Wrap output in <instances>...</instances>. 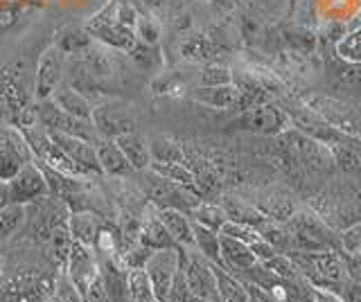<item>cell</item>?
Wrapping results in <instances>:
<instances>
[{"mask_svg":"<svg viewBox=\"0 0 361 302\" xmlns=\"http://www.w3.org/2000/svg\"><path fill=\"white\" fill-rule=\"evenodd\" d=\"M34 120H37V125H41L45 131L63 133V136H73V138L88 140V142L99 140L93 120L63 113L52 99H41V102L37 104V108H34Z\"/></svg>","mask_w":361,"mask_h":302,"instance_id":"obj_1","label":"cell"},{"mask_svg":"<svg viewBox=\"0 0 361 302\" xmlns=\"http://www.w3.org/2000/svg\"><path fill=\"white\" fill-rule=\"evenodd\" d=\"M142 189H145L147 199H149V203L156 210L174 208V210H183L190 215V212L201 203L197 192H192V189H188L183 185H176L172 181H167V178L158 176L152 170H147V174L142 178Z\"/></svg>","mask_w":361,"mask_h":302,"instance_id":"obj_2","label":"cell"},{"mask_svg":"<svg viewBox=\"0 0 361 302\" xmlns=\"http://www.w3.org/2000/svg\"><path fill=\"white\" fill-rule=\"evenodd\" d=\"M192 246H178L180 268H183L188 287L192 296L201 302H210L217 298V279H214V268L208 257H203L199 251L192 253Z\"/></svg>","mask_w":361,"mask_h":302,"instance_id":"obj_3","label":"cell"},{"mask_svg":"<svg viewBox=\"0 0 361 302\" xmlns=\"http://www.w3.org/2000/svg\"><path fill=\"white\" fill-rule=\"evenodd\" d=\"M86 30H88L90 37H95V39L109 43V46H113V48H120V50H131L135 43H138L135 41L138 37L133 34V30L120 23L116 3L106 5L99 14H95L93 18H90Z\"/></svg>","mask_w":361,"mask_h":302,"instance_id":"obj_4","label":"cell"},{"mask_svg":"<svg viewBox=\"0 0 361 302\" xmlns=\"http://www.w3.org/2000/svg\"><path fill=\"white\" fill-rule=\"evenodd\" d=\"M7 187H9V201L16 206H27L50 194L45 174L34 161L23 165L20 172L11 178V181H7Z\"/></svg>","mask_w":361,"mask_h":302,"instance_id":"obj_5","label":"cell"},{"mask_svg":"<svg viewBox=\"0 0 361 302\" xmlns=\"http://www.w3.org/2000/svg\"><path fill=\"white\" fill-rule=\"evenodd\" d=\"M178 264H180L178 246L176 248H163V251L152 253L149 262H147V266H145V271H147V275H149L156 302L167 300L169 289H172V282H174V275L178 271Z\"/></svg>","mask_w":361,"mask_h":302,"instance_id":"obj_6","label":"cell"},{"mask_svg":"<svg viewBox=\"0 0 361 302\" xmlns=\"http://www.w3.org/2000/svg\"><path fill=\"white\" fill-rule=\"evenodd\" d=\"M63 268L68 271V275H71V279L77 284V289L82 291V296H84L86 289L99 277V260H97L95 248H88V246L73 241Z\"/></svg>","mask_w":361,"mask_h":302,"instance_id":"obj_7","label":"cell"},{"mask_svg":"<svg viewBox=\"0 0 361 302\" xmlns=\"http://www.w3.org/2000/svg\"><path fill=\"white\" fill-rule=\"evenodd\" d=\"M63 50L59 46H50L41 54L39 65H37V80H34V95L41 99H50L52 93L61 86L63 77Z\"/></svg>","mask_w":361,"mask_h":302,"instance_id":"obj_8","label":"cell"},{"mask_svg":"<svg viewBox=\"0 0 361 302\" xmlns=\"http://www.w3.org/2000/svg\"><path fill=\"white\" fill-rule=\"evenodd\" d=\"M314 111L319 115H323L334 129L361 133V111L353 104L341 102V99H332V97H316Z\"/></svg>","mask_w":361,"mask_h":302,"instance_id":"obj_9","label":"cell"},{"mask_svg":"<svg viewBox=\"0 0 361 302\" xmlns=\"http://www.w3.org/2000/svg\"><path fill=\"white\" fill-rule=\"evenodd\" d=\"M48 136L52 138V142L56 144V147L71 156V158L79 167H82L88 176H102V167H99V161H97L95 142L79 140V138L63 136V133H52V131H48Z\"/></svg>","mask_w":361,"mask_h":302,"instance_id":"obj_10","label":"cell"},{"mask_svg":"<svg viewBox=\"0 0 361 302\" xmlns=\"http://www.w3.org/2000/svg\"><path fill=\"white\" fill-rule=\"evenodd\" d=\"M242 127L255 133H264V136H276L287 125V118L280 108L274 104H259L251 111H244L242 115Z\"/></svg>","mask_w":361,"mask_h":302,"instance_id":"obj_11","label":"cell"},{"mask_svg":"<svg viewBox=\"0 0 361 302\" xmlns=\"http://www.w3.org/2000/svg\"><path fill=\"white\" fill-rule=\"evenodd\" d=\"M97 260H99V277L109 291L111 302H131L129 284H127L129 271L122 266V262L118 257H97Z\"/></svg>","mask_w":361,"mask_h":302,"instance_id":"obj_12","label":"cell"},{"mask_svg":"<svg viewBox=\"0 0 361 302\" xmlns=\"http://www.w3.org/2000/svg\"><path fill=\"white\" fill-rule=\"evenodd\" d=\"M90 120H93V125L97 129L99 140H116L122 133L133 131V122L113 106L93 108V118Z\"/></svg>","mask_w":361,"mask_h":302,"instance_id":"obj_13","label":"cell"},{"mask_svg":"<svg viewBox=\"0 0 361 302\" xmlns=\"http://www.w3.org/2000/svg\"><path fill=\"white\" fill-rule=\"evenodd\" d=\"M95 151H97V161L102 167V174L106 176H129L135 170L131 163L127 161V156L122 153L116 140H97L95 142Z\"/></svg>","mask_w":361,"mask_h":302,"instance_id":"obj_14","label":"cell"},{"mask_svg":"<svg viewBox=\"0 0 361 302\" xmlns=\"http://www.w3.org/2000/svg\"><path fill=\"white\" fill-rule=\"evenodd\" d=\"M221 262L226 271H248V268L259 264L251 251V246L240 239L224 237V234H221Z\"/></svg>","mask_w":361,"mask_h":302,"instance_id":"obj_15","label":"cell"},{"mask_svg":"<svg viewBox=\"0 0 361 302\" xmlns=\"http://www.w3.org/2000/svg\"><path fill=\"white\" fill-rule=\"evenodd\" d=\"M138 241L152 251H163V248H176V241L172 239V234L167 232L165 223L158 217V210L154 215H147L140 219V232H138Z\"/></svg>","mask_w":361,"mask_h":302,"instance_id":"obj_16","label":"cell"},{"mask_svg":"<svg viewBox=\"0 0 361 302\" xmlns=\"http://www.w3.org/2000/svg\"><path fill=\"white\" fill-rule=\"evenodd\" d=\"M116 142H118V147L122 149V153L127 156V161L131 163V167L135 172L149 170L152 151H149V144H147V140L140 136V133H135V131L122 133V136L116 138Z\"/></svg>","mask_w":361,"mask_h":302,"instance_id":"obj_17","label":"cell"},{"mask_svg":"<svg viewBox=\"0 0 361 302\" xmlns=\"http://www.w3.org/2000/svg\"><path fill=\"white\" fill-rule=\"evenodd\" d=\"M66 226H68V232H71L73 241L82 244V246H88V248H95L99 226H97V219H95L93 212H86V210L71 212V217H68Z\"/></svg>","mask_w":361,"mask_h":302,"instance_id":"obj_18","label":"cell"},{"mask_svg":"<svg viewBox=\"0 0 361 302\" xmlns=\"http://www.w3.org/2000/svg\"><path fill=\"white\" fill-rule=\"evenodd\" d=\"M158 217L165 223L167 232L172 234L176 246H195V232H192V219L183 210H158Z\"/></svg>","mask_w":361,"mask_h":302,"instance_id":"obj_19","label":"cell"},{"mask_svg":"<svg viewBox=\"0 0 361 302\" xmlns=\"http://www.w3.org/2000/svg\"><path fill=\"white\" fill-rule=\"evenodd\" d=\"M192 99L203 106L210 108H231L240 99V88H235L233 84L226 86H201L192 93Z\"/></svg>","mask_w":361,"mask_h":302,"instance_id":"obj_20","label":"cell"},{"mask_svg":"<svg viewBox=\"0 0 361 302\" xmlns=\"http://www.w3.org/2000/svg\"><path fill=\"white\" fill-rule=\"evenodd\" d=\"M50 99L63 111V113H71V115H77V118H86V120L93 118V106H90V102L82 93H77L75 88H71V86H59L52 93Z\"/></svg>","mask_w":361,"mask_h":302,"instance_id":"obj_21","label":"cell"},{"mask_svg":"<svg viewBox=\"0 0 361 302\" xmlns=\"http://www.w3.org/2000/svg\"><path fill=\"white\" fill-rule=\"evenodd\" d=\"M212 268H214V279H217V296L221 302H248V291L242 279H237L224 266L212 264Z\"/></svg>","mask_w":361,"mask_h":302,"instance_id":"obj_22","label":"cell"},{"mask_svg":"<svg viewBox=\"0 0 361 302\" xmlns=\"http://www.w3.org/2000/svg\"><path fill=\"white\" fill-rule=\"evenodd\" d=\"M192 232H195L197 251L203 257H208L212 264L224 266V262H221V234L206 228V226H201V223H197V221H192Z\"/></svg>","mask_w":361,"mask_h":302,"instance_id":"obj_23","label":"cell"},{"mask_svg":"<svg viewBox=\"0 0 361 302\" xmlns=\"http://www.w3.org/2000/svg\"><path fill=\"white\" fill-rule=\"evenodd\" d=\"M149 170L156 172L158 176L167 178V181H172L176 185H183L192 192H197V176L195 172L190 170L185 163H161V161H152Z\"/></svg>","mask_w":361,"mask_h":302,"instance_id":"obj_24","label":"cell"},{"mask_svg":"<svg viewBox=\"0 0 361 302\" xmlns=\"http://www.w3.org/2000/svg\"><path fill=\"white\" fill-rule=\"evenodd\" d=\"M224 212L228 215L231 221L246 223V226H253V228H257L259 223H262V221L267 219L257 208L246 206L244 201H240V199H226V201H224Z\"/></svg>","mask_w":361,"mask_h":302,"instance_id":"obj_25","label":"cell"},{"mask_svg":"<svg viewBox=\"0 0 361 302\" xmlns=\"http://www.w3.org/2000/svg\"><path fill=\"white\" fill-rule=\"evenodd\" d=\"M127 284L131 302H156L149 275H147L145 268H131L127 275Z\"/></svg>","mask_w":361,"mask_h":302,"instance_id":"obj_26","label":"cell"},{"mask_svg":"<svg viewBox=\"0 0 361 302\" xmlns=\"http://www.w3.org/2000/svg\"><path fill=\"white\" fill-rule=\"evenodd\" d=\"M190 219L201 223V226H206L214 232H219L221 226L226 221H228V215L224 212V208L219 206H210V203H199L195 210L190 212Z\"/></svg>","mask_w":361,"mask_h":302,"instance_id":"obj_27","label":"cell"},{"mask_svg":"<svg viewBox=\"0 0 361 302\" xmlns=\"http://www.w3.org/2000/svg\"><path fill=\"white\" fill-rule=\"evenodd\" d=\"M52 302H84L82 291L77 289V284L71 279L66 268H61L54 277V287H52Z\"/></svg>","mask_w":361,"mask_h":302,"instance_id":"obj_28","label":"cell"},{"mask_svg":"<svg viewBox=\"0 0 361 302\" xmlns=\"http://www.w3.org/2000/svg\"><path fill=\"white\" fill-rule=\"evenodd\" d=\"M23 221H25V206L9 203L0 210V241L9 239L23 226Z\"/></svg>","mask_w":361,"mask_h":302,"instance_id":"obj_29","label":"cell"},{"mask_svg":"<svg viewBox=\"0 0 361 302\" xmlns=\"http://www.w3.org/2000/svg\"><path fill=\"white\" fill-rule=\"evenodd\" d=\"M152 151V161H161V163H185V153L178 147L174 140L167 138H156L149 144Z\"/></svg>","mask_w":361,"mask_h":302,"instance_id":"obj_30","label":"cell"},{"mask_svg":"<svg viewBox=\"0 0 361 302\" xmlns=\"http://www.w3.org/2000/svg\"><path fill=\"white\" fill-rule=\"evenodd\" d=\"M25 163L30 161H23L14 149H9V147L0 149V181H5V183L11 181Z\"/></svg>","mask_w":361,"mask_h":302,"instance_id":"obj_31","label":"cell"},{"mask_svg":"<svg viewBox=\"0 0 361 302\" xmlns=\"http://www.w3.org/2000/svg\"><path fill=\"white\" fill-rule=\"evenodd\" d=\"M219 234H224V237L240 239V241H244L248 246L259 239V234H257V230L253 226H246V223H237V221H231V219L221 226Z\"/></svg>","mask_w":361,"mask_h":302,"instance_id":"obj_32","label":"cell"},{"mask_svg":"<svg viewBox=\"0 0 361 302\" xmlns=\"http://www.w3.org/2000/svg\"><path fill=\"white\" fill-rule=\"evenodd\" d=\"M135 37H138L140 43H147V46H156L158 37H161V27L154 18L149 16H140L135 20Z\"/></svg>","mask_w":361,"mask_h":302,"instance_id":"obj_33","label":"cell"},{"mask_svg":"<svg viewBox=\"0 0 361 302\" xmlns=\"http://www.w3.org/2000/svg\"><path fill=\"white\" fill-rule=\"evenodd\" d=\"M233 77L226 68H217V65H210L201 73V86H226L231 84Z\"/></svg>","mask_w":361,"mask_h":302,"instance_id":"obj_34","label":"cell"},{"mask_svg":"<svg viewBox=\"0 0 361 302\" xmlns=\"http://www.w3.org/2000/svg\"><path fill=\"white\" fill-rule=\"evenodd\" d=\"M341 251L350 253V255H359L361 257V226L353 228L350 226L343 234H341Z\"/></svg>","mask_w":361,"mask_h":302,"instance_id":"obj_35","label":"cell"},{"mask_svg":"<svg viewBox=\"0 0 361 302\" xmlns=\"http://www.w3.org/2000/svg\"><path fill=\"white\" fill-rule=\"evenodd\" d=\"M341 54L348 59H353L357 63H361V30L350 34L343 43H341Z\"/></svg>","mask_w":361,"mask_h":302,"instance_id":"obj_36","label":"cell"},{"mask_svg":"<svg viewBox=\"0 0 361 302\" xmlns=\"http://www.w3.org/2000/svg\"><path fill=\"white\" fill-rule=\"evenodd\" d=\"M84 302H111V296H109V291H106L104 282H102V277H97L95 282L86 289Z\"/></svg>","mask_w":361,"mask_h":302,"instance_id":"obj_37","label":"cell"},{"mask_svg":"<svg viewBox=\"0 0 361 302\" xmlns=\"http://www.w3.org/2000/svg\"><path fill=\"white\" fill-rule=\"evenodd\" d=\"M338 296L343 298V302H361V284L348 277L338 289Z\"/></svg>","mask_w":361,"mask_h":302,"instance_id":"obj_38","label":"cell"},{"mask_svg":"<svg viewBox=\"0 0 361 302\" xmlns=\"http://www.w3.org/2000/svg\"><path fill=\"white\" fill-rule=\"evenodd\" d=\"M251 251H253V255L257 257V262H259V264H264V262L271 260V257H276V255H278V251L274 248V246L267 244L264 239L253 241V244H251Z\"/></svg>","mask_w":361,"mask_h":302,"instance_id":"obj_39","label":"cell"},{"mask_svg":"<svg viewBox=\"0 0 361 302\" xmlns=\"http://www.w3.org/2000/svg\"><path fill=\"white\" fill-rule=\"evenodd\" d=\"M244 284L248 291V302H278L264 287H259L255 282H244Z\"/></svg>","mask_w":361,"mask_h":302,"instance_id":"obj_40","label":"cell"},{"mask_svg":"<svg viewBox=\"0 0 361 302\" xmlns=\"http://www.w3.org/2000/svg\"><path fill=\"white\" fill-rule=\"evenodd\" d=\"M312 298H314V302H343V298L334 294V291L319 289V287H312Z\"/></svg>","mask_w":361,"mask_h":302,"instance_id":"obj_41","label":"cell"},{"mask_svg":"<svg viewBox=\"0 0 361 302\" xmlns=\"http://www.w3.org/2000/svg\"><path fill=\"white\" fill-rule=\"evenodd\" d=\"M9 203H11V201H9V187H7L5 181H0V210L7 208Z\"/></svg>","mask_w":361,"mask_h":302,"instance_id":"obj_42","label":"cell"},{"mask_svg":"<svg viewBox=\"0 0 361 302\" xmlns=\"http://www.w3.org/2000/svg\"><path fill=\"white\" fill-rule=\"evenodd\" d=\"M0 275H3V257H0Z\"/></svg>","mask_w":361,"mask_h":302,"instance_id":"obj_43","label":"cell"},{"mask_svg":"<svg viewBox=\"0 0 361 302\" xmlns=\"http://www.w3.org/2000/svg\"><path fill=\"white\" fill-rule=\"evenodd\" d=\"M210 302H221V300H219V296H217V298H214V300H210Z\"/></svg>","mask_w":361,"mask_h":302,"instance_id":"obj_44","label":"cell"}]
</instances>
